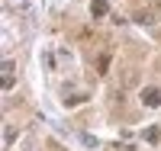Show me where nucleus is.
<instances>
[{
    "label": "nucleus",
    "mask_w": 161,
    "mask_h": 151,
    "mask_svg": "<svg viewBox=\"0 0 161 151\" xmlns=\"http://www.w3.org/2000/svg\"><path fill=\"white\" fill-rule=\"evenodd\" d=\"M142 103L148 109H158L161 106V87H145L142 90Z\"/></svg>",
    "instance_id": "nucleus-1"
},
{
    "label": "nucleus",
    "mask_w": 161,
    "mask_h": 151,
    "mask_svg": "<svg viewBox=\"0 0 161 151\" xmlns=\"http://www.w3.org/2000/svg\"><path fill=\"white\" fill-rule=\"evenodd\" d=\"M106 13H110V3H106V0H93L90 3V16L93 19H103Z\"/></svg>",
    "instance_id": "nucleus-2"
},
{
    "label": "nucleus",
    "mask_w": 161,
    "mask_h": 151,
    "mask_svg": "<svg viewBox=\"0 0 161 151\" xmlns=\"http://www.w3.org/2000/svg\"><path fill=\"white\" fill-rule=\"evenodd\" d=\"M87 97L84 93H68V97H64V106H77V103H84Z\"/></svg>",
    "instance_id": "nucleus-3"
},
{
    "label": "nucleus",
    "mask_w": 161,
    "mask_h": 151,
    "mask_svg": "<svg viewBox=\"0 0 161 151\" xmlns=\"http://www.w3.org/2000/svg\"><path fill=\"white\" fill-rule=\"evenodd\" d=\"M158 138H161V129H158V126H152V129H145V142H152V145H155Z\"/></svg>",
    "instance_id": "nucleus-4"
},
{
    "label": "nucleus",
    "mask_w": 161,
    "mask_h": 151,
    "mask_svg": "<svg viewBox=\"0 0 161 151\" xmlns=\"http://www.w3.org/2000/svg\"><path fill=\"white\" fill-rule=\"evenodd\" d=\"M136 23L148 26V23H152V13H148V10H139V13H136Z\"/></svg>",
    "instance_id": "nucleus-5"
},
{
    "label": "nucleus",
    "mask_w": 161,
    "mask_h": 151,
    "mask_svg": "<svg viewBox=\"0 0 161 151\" xmlns=\"http://www.w3.org/2000/svg\"><path fill=\"white\" fill-rule=\"evenodd\" d=\"M97 67H100V74H106V67H110V55H100V61H97Z\"/></svg>",
    "instance_id": "nucleus-6"
},
{
    "label": "nucleus",
    "mask_w": 161,
    "mask_h": 151,
    "mask_svg": "<svg viewBox=\"0 0 161 151\" xmlns=\"http://www.w3.org/2000/svg\"><path fill=\"white\" fill-rule=\"evenodd\" d=\"M80 142H84V145H90V148H97V138H93V135H80Z\"/></svg>",
    "instance_id": "nucleus-7"
},
{
    "label": "nucleus",
    "mask_w": 161,
    "mask_h": 151,
    "mask_svg": "<svg viewBox=\"0 0 161 151\" xmlns=\"http://www.w3.org/2000/svg\"><path fill=\"white\" fill-rule=\"evenodd\" d=\"M158 19H161V13H158Z\"/></svg>",
    "instance_id": "nucleus-8"
}]
</instances>
